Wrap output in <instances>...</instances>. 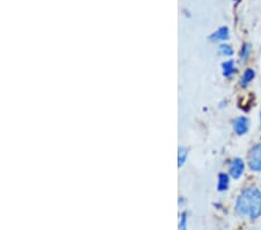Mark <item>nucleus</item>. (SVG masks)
Instances as JSON below:
<instances>
[{
	"label": "nucleus",
	"mask_w": 261,
	"mask_h": 230,
	"mask_svg": "<svg viewBox=\"0 0 261 230\" xmlns=\"http://www.w3.org/2000/svg\"><path fill=\"white\" fill-rule=\"evenodd\" d=\"M188 227V214L187 212L181 213L180 220H179V230H187Z\"/></svg>",
	"instance_id": "nucleus-12"
},
{
	"label": "nucleus",
	"mask_w": 261,
	"mask_h": 230,
	"mask_svg": "<svg viewBox=\"0 0 261 230\" xmlns=\"http://www.w3.org/2000/svg\"><path fill=\"white\" fill-rule=\"evenodd\" d=\"M229 185H230V177L226 175V173H219L217 190L219 192H224L229 188Z\"/></svg>",
	"instance_id": "nucleus-7"
},
{
	"label": "nucleus",
	"mask_w": 261,
	"mask_h": 230,
	"mask_svg": "<svg viewBox=\"0 0 261 230\" xmlns=\"http://www.w3.org/2000/svg\"><path fill=\"white\" fill-rule=\"evenodd\" d=\"M252 52V46L249 43H245L243 47H241V50H240V55H239V58H240V62L241 63H245L248 59L249 55H251Z\"/></svg>",
	"instance_id": "nucleus-10"
},
{
	"label": "nucleus",
	"mask_w": 261,
	"mask_h": 230,
	"mask_svg": "<svg viewBox=\"0 0 261 230\" xmlns=\"http://www.w3.org/2000/svg\"><path fill=\"white\" fill-rule=\"evenodd\" d=\"M236 213L239 216L256 220L261 216V191L256 187H248L240 192L236 201Z\"/></svg>",
	"instance_id": "nucleus-1"
},
{
	"label": "nucleus",
	"mask_w": 261,
	"mask_h": 230,
	"mask_svg": "<svg viewBox=\"0 0 261 230\" xmlns=\"http://www.w3.org/2000/svg\"><path fill=\"white\" fill-rule=\"evenodd\" d=\"M230 34H229V28L228 27H221L218 28L216 32H214L209 36L210 41L213 42H219V41H226L229 39Z\"/></svg>",
	"instance_id": "nucleus-5"
},
{
	"label": "nucleus",
	"mask_w": 261,
	"mask_h": 230,
	"mask_svg": "<svg viewBox=\"0 0 261 230\" xmlns=\"http://www.w3.org/2000/svg\"><path fill=\"white\" fill-rule=\"evenodd\" d=\"M249 129V121L246 116H240V118H237L233 122V130L237 135H245Z\"/></svg>",
	"instance_id": "nucleus-4"
},
{
	"label": "nucleus",
	"mask_w": 261,
	"mask_h": 230,
	"mask_svg": "<svg viewBox=\"0 0 261 230\" xmlns=\"http://www.w3.org/2000/svg\"><path fill=\"white\" fill-rule=\"evenodd\" d=\"M248 167L252 171H261V143L253 146L248 154Z\"/></svg>",
	"instance_id": "nucleus-2"
},
{
	"label": "nucleus",
	"mask_w": 261,
	"mask_h": 230,
	"mask_svg": "<svg viewBox=\"0 0 261 230\" xmlns=\"http://www.w3.org/2000/svg\"><path fill=\"white\" fill-rule=\"evenodd\" d=\"M254 76H255V72L252 69H247L246 71H245L244 74L240 78V82H239L241 88H246L249 83H251L253 79H254Z\"/></svg>",
	"instance_id": "nucleus-8"
},
{
	"label": "nucleus",
	"mask_w": 261,
	"mask_h": 230,
	"mask_svg": "<svg viewBox=\"0 0 261 230\" xmlns=\"http://www.w3.org/2000/svg\"><path fill=\"white\" fill-rule=\"evenodd\" d=\"M188 156V150L185 146H180L179 150H178V167L181 168L184 167V164L186 163Z\"/></svg>",
	"instance_id": "nucleus-9"
},
{
	"label": "nucleus",
	"mask_w": 261,
	"mask_h": 230,
	"mask_svg": "<svg viewBox=\"0 0 261 230\" xmlns=\"http://www.w3.org/2000/svg\"><path fill=\"white\" fill-rule=\"evenodd\" d=\"M222 70H223V76L226 78L232 77L236 73V65H234V61L229 59L222 64Z\"/></svg>",
	"instance_id": "nucleus-6"
},
{
	"label": "nucleus",
	"mask_w": 261,
	"mask_h": 230,
	"mask_svg": "<svg viewBox=\"0 0 261 230\" xmlns=\"http://www.w3.org/2000/svg\"><path fill=\"white\" fill-rule=\"evenodd\" d=\"M218 52L223 56H231L233 55V49L228 43H222L218 48Z\"/></svg>",
	"instance_id": "nucleus-11"
},
{
	"label": "nucleus",
	"mask_w": 261,
	"mask_h": 230,
	"mask_svg": "<svg viewBox=\"0 0 261 230\" xmlns=\"http://www.w3.org/2000/svg\"><path fill=\"white\" fill-rule=\"evenodd\" d=\"M260 123H261V111H260Z\"/></svg>",
	"instance_id": "nucleus-13"
},
{
	"label": "nucleus",
	"mask_w": 261,
	"mask_h": 230,
	"mask_svg": "<svg viewBox=\"0 0 261 230\" xmlns=\"http://www.w3.org/2000/svg\"><path fill=\"white\" fill-rule=\"evenodd\" d=\"M245 171L244 161L240 158H233L229 164V173L233 179H239Z\"/></svg>",
	"instance_id": "nucleus-3"
},
{
	"label": "nucleus",
	"mask_w": 261,
	"mask_h": 230,
	"mask_svg": "<svg viewBox=\"0 0 261 230\" xmlns=\"http://www.w3.org/2000/svg\"><path fill=\"white\" fill-rule=\"evenodd\" d=\"M233 2H239V0H233Z\"/></svg>",
	"instance_id": "nucleus-14"
}]
</instances>
